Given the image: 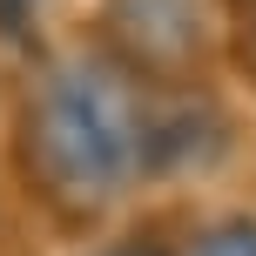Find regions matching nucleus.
Instances as JSON below:
<instances>
[{"label": "nucleus", "instance_id": "nucleus-1", "mask_svg": "<svg viewBox=\"0 0 256 256\" xmlns=\"http://www.w3.org/2000/svg\"><path fill=\"white\" fill-rule=\"evenodd\" d=\"M142 102L102 61H68L34 88L20 122L27 182L48 196L54 216L94 222L142 176Z\"/></svg>", "mask_w": 256, "mask_h": 256}, {"label": "nucleus", "instance_id": "nucleus-2", "mask_svg": "<svg viewBox=\"0 0 256 256\" xmlns=\"http://www.w3.org/2000/svg\"><path fill=\"white\" fill-rule=\"evenodd\" d=\"M115 14H122L128 40L148 48V54H182L196 40V7L189 0H122Z\"/></svg>", "mask_w": 256, "mask_h": 256}, {"label": "nucleus", "instance_id": "nucleus-3", "mask_svg": "<svg viewBox=\"0 0 256 256\" xmlns=\"http://www.w3.org/2000/svg\"><path fill=\"white\" fill-rule=\"evenodd\" d=\"M189 256H256V216H222L196 236Z\"/></svg>", "mask_w": 256, "mask_h": 256}, {"label": "nucleus", "instance_id": "nucleus-4", "mask_svg": "<svg viewBox=\"0 0 256 256\" xmlns=\"http://www.w3.org/2000/svg\"><path fill=\"white\" fill-rule=\"evenodd\" d=\"M102 256H168V243H155V236H122V243H108Z\"/></svg>", "mask_w": 256, "mask_h": 256}, {"label": "nucleus", "instance_id": "nucleus-5", "mask_svg": "<svg viewBox=\"0 0 256 256\" xmlns=\"http://www.w3.org/2000/svg\"><path fill=\"white\" fill-rule=\"evenodd\" d=\"M34 7H40V0H0V20H7V27H20Z\"/></svg>", "mask_w": 256, "mask_h": 256}, {"label": "nucleus", "instance_id": "nucleus-6", "mask_svg": "<svg viewBox=\"0 0 256 256\" xmlns=\"http://www.w3.org/2000/svg\"><path fill=\"white\" fill-rule=\"evenodd\" d=\"M243 34H250V54H256V0H243Z\"/></svg>", "mask_w": 256, "mask_h": 256}]
</instances>
